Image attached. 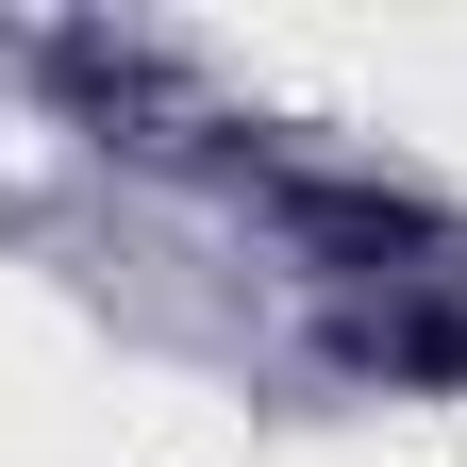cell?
Returning <instances> with one entry per match:
<instances>
[{"label": "cell", "mask_w": 467, "mask_h": 467, "mask_svg": "<svg viewBox=\"0 0 467 467\" xmlns=\"http://www.w3.org/2000/svg\"><path fill=\"white\" fill-rule=\"evenodd\" d=\"M301 234H317V251H350V267H384V251H418V201H368V184H301Z\"/></svg>", "instance_id": "obj_1"}, {"label": "cell", "mask_w": 467, "mask_h": 467, "mask_svg": "<svg viewBox=\"0 0 467 467\" xmlns=\"http://www.w3.org/2000/svg\"><path fill=\"white\" fill-rule=\"evenodd\" d=\"M350 350H368V368L451 384V368H467V317H434V301H368V317H350Z\"/></svg>", "instance_id": "obj_2"}]
</instances>
